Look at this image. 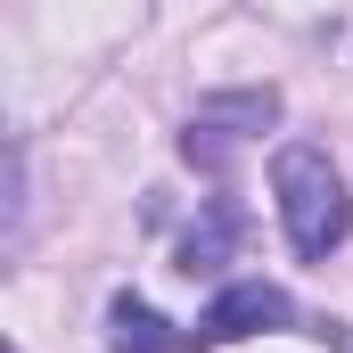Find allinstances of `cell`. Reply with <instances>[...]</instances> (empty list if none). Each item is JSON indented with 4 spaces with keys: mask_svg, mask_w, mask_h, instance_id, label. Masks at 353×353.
I'll use <instances>...</instances> for the list:
<instances>
[{
    "mask_svg": "<svg viewBox=\"0 0 353 353\" xmlns=\"http://www.w3.org/2000/svg\"><path fill=\"white\" fill-rule=\"evenodd\" d=\"M271 197H279V230H288V247H296L304 263H329V255L345 247L353 197H345V181H337V165H329V148L288 140V148L271 157Z\"/></svg>",
    "mask_w": 353,
    "mask_h": 353,
    "instance_id": "1",
    "label": "cell"
},
{
    "mask_svg": "<svg viewBox=\"0 0 353 353\" xmlns=\"http://www.w3.org/2000/svg\"><path fill=\"white\" fill-rule=\"evenodd\" d=\"M279 123V90H230V99H197V115H189V132H181V157L189 165H222L239 140H255Z\"/></svg>",
    "mask_w": 353,
    "mask_h": 353,
    "instance_id": "2",
    "label": "cell"
},
{
    "mask_svg": "<svg viewBox=\"0 0 353 353\" xmlns=\"http://www.w3.org/2000/svg\"><path fill=\"white\" fill-rule=\"evenodd\" d=\"M288 321H296L288 288H271V279H239V288H222V296L197 312L189 345H239V337H255V329H288Z\"/></svg>",
    "mask_w": 353,
    "mask_h": 353,
    "instance_id": "3",
    "label": "cell"
},
{
    "mask_svg": "<svg viewBox=\"0 0 353 353\" xmlns=\"http://www.w3.org/2000/svg\"><path fill=\"white\" fill-rule=\"evenodd\" d=\"M181 345L189 337H181L157 304H140V296H115L107 304V353H181Z\"/></svg>",
    "mask_w": 353,
    "mask_h": 353,
    "instance_id": "4",
    "label": "cell"
},
{
    "mask_svg": "<svg viewBox=\"0 0 353 353\" xmlns=\"http://www.w3.org/2000/svg\"><path fill=\"white\" fill-rule=\"evenodd\" d=\"M239 205H205V222L181 239V271H214V263H230V247H239Z\"/></svg>",
    "mask_w": 353,
    "mask_h": 353,
    "instance_id": "5",
    "label": "cell"
}]
</instances>
